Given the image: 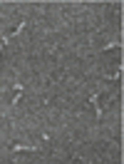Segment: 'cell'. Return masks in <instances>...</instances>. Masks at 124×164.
I'll return each instance as SVG.
<instances>
[{
    "label": "cell",
    "instance_id": "1",
    "mask_svg": "<svg viewBox=\"0 0 124 164\" xmlns=\"http://www.w3.org/2000/svg\"><path fill=\"white\" fill-rule=\"evenodd\" d=\"M15 149H18V152H20V149H23V152H35V147H30V144H15Z\"/></svg>",
    "mask_w": 124,
    "mask_h": 164
}]
</instances>
